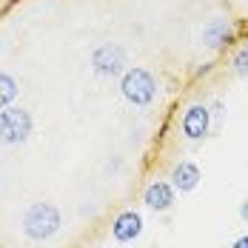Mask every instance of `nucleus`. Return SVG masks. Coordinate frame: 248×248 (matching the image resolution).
<instances>
[{"mask_svg":"<svg viewBox=\"0 0 248 248\" xmlns=\"http://www.w3.org/2000/svg\"><path fill=\"white\" fill-rule=\"evenodd\" d=\"M143 202L149 205L151 211H169L174 205V186L171 183H163V180L151 183L146 188V194H143Z\"/></svg>","mask_w":248,"mask_h":248,"instance_id":"6e6552de","label":"nucleus"},{"mask_svg":"<svg viewBox=\"0 0 248 248\" xmlns=\"http://www.w3.org/2000/svg\"><path fill=\"white\" fill-rule=\"evenodd\" d=\"M231 34H234V29H231V20L228 17H211L208 23L202 26V43L211 51L228 46L231 43Z\"/></svg>","mask_w":248,"mask_h":248,"instance_id":"423d86ee","label":"nucleus"},{"mask_svg":"<svg viewBox=\"0 0 248 248\" xmlns=\"http://www.w3.org/2000/svg\"><path fill=\"white\" fill-rule=\"evenodd\" d=\"M240 217H243V220H246V223H248V200H246V202H243V208H240Z\"/></svg>","mask_w":248,"mask_h":248,"instance_id":"ddd939ff","label":"nucleus"},{"mask_svg":"<svg viewBox=\"0 0 248 248\" xmlns=\"http://www.w3.org/2000/svg\"><path fill=\"white\" fill-rule=\"evenodd\" d=\"M231 69H234L237 77H248V46H243V49L231 57Z\"/></svg>","mask_w":248,"mask_h":248,"instance_id":"9b49d317","label":"nucleus"},{"mask_svg":"<svg viewBox=\"0 0 248 248\" xmlns=\"http://www.w3.org/2000/svg\"><path fill=\"white\" fill-rule=\"evenodd\" d=\"M31 134V114L26 108L9 106L0 111V143L6 146H20Z\"/></svg>","mask_w":248,"mask_h":248,"instance_id":"7ed1b4c3","label":"nucleus"},{"mask_svg":"<svg viewBox=\"0 0 248 248\" xmlns=\"http://www.w3.org/2000/svg\"><path fill=\"white\" fill-rule=\"evenodd\" d=\"M111 234H114L117 243H134L143 234V217L137 211H123L111 225Z\"/></svg>","mask_w":248,"mask_h":248,"instance_id":"0eeeda50","label":"nucleus"},{"mask_svg":"<svg viewBox=\"0 0 248 248\" xmlns=\"http://www.w3.org/2000/svg\"><path fill=\"white\" fill-rule=\"evenodd\" d=\"M231 248H248V234H246V237H240V240H237Z\"/></svg>","mask_w":248,"mask_h":248,"instance_id":"f8f14e48","label":"nucleus"},{"mask_svg":"<svg viewBox=\"0 0 248 248\" xmlns=\"http://www.w3.org/2000/svg\"><path fill=\"white\" fill-rule=\"evenodd\" d=\"M120 92L131 106H149L157 97V80L151 72L134 66V69H125L123 80H120Z\"/></svg>","mask_w":248,"mask_h":248,"instance_id":"f03ea898","label":"nucleus"},{"mask_svg":"<svg viewBox=\"0 0 248 248\" xmlns=\"http://www.w3.org/2000/svg\"><path fill=\"white\" fill-rule=\"evenodd\" d=\"M208 125H211V111L202 103H194L186 108V114H183V137L186 140H202L208 134Z\"/></svg>","mask_w":248,"mask_h":248,"instance_id":"39448f33","label":"nucleus"},{"mask_svg":"<svg viewBox=\"0 0 248 248\" xmlns=\"http://www.w3.org/2000/svg\"><path fill=\"white\" fill-rule=\"evenodd\" d=\"M60 231V211L51 202H34L23 214V234L34 243H43Z\"/></svg>","mask_w":248,"mask_h":248,"instance_id":"f257e3e1","label":"nucleus"},{"mask_svg":"<svg viewBox=\"0 0 248 248\" xmlns=\"http://www.w3.org/2000/svg\"><path fill=\"white\" fill-rule=\"evenodd\" d=\"M171 186L174 191H194L200 186V169L194 166V163H177L171 171Z\"/></svg>","mask_w":248,"mask_h":248,"instance_id":"1a4fd4ad","label":"nucleus"},{"mask_svg":"<svg viewBox=\"0 0 248 248\" xmlns=\"http://www.w3.org/2000/svg\"><path fill=\"white\" fill-rule=\"evenodd\" d=\"M17 80L12 75H6V72H0V111L3 108H9L15 100H17Z\"/></svg>","mask_w":248,"mask_h":248,"instance_id":"9d476101","label":"nucleus"},{"mask_svg":"<svg viewBox=\"0 0 248 248\" xmlns=\"http://www.w3.org/2000/svg\"><path fill=\"white\" fill-rule=\"evenodd\" d=\"M92 66L100 77H117L125 75V51L117 43H103L92 54Z\"/></svg>","mask_w":248,"mask_h":248,"instance_id":"20e7f679","label":"nucleus"}]
</instances>
